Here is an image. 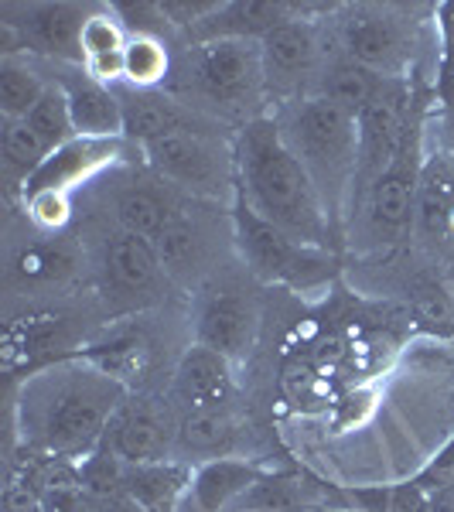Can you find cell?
I'll list each match as a JSON object with an SVG mask.
<instances>
[{
  "mask_svg": "<svg viewBox=\"0 0 454 512\" xmlns=\"http://www.w3.org/2000/svg\"><path fill=\"white\" fill-rule=\"evenodd\" d=\"M424 7L407 4H338L328 11L338 52L383 79H417L424 52Z\"/></svg>",
  "mask_w": 454,
  "mask_h": 512,
  "instance_id": "7",
  "label": "cell"
},
{
  "mask_svg": "<svg viewBox=\"0 0 454 512\" xmlns=\"http://www.w3.org/2000/svg\"><path fill=\"white\" fill-rule=\"evenodd\" d=\"M253 284L257 280L236 263L188 297L185 311L188 338L226 355L239 369L253 359L263 335V297Z\"/></svg>",
  "mask_w": 454,
  "mask_h": 512,
  "instance_id": "11",
  "label": "cell"
},
{
  "mask_svg": "<svg viewBox=\"0 0 454 512\" xmlns=\"http://www.w3.org/2000/svg\"><path fill=\"white\" fill-rule=\"evenodd\" d=\"M424 110H420V89L417 79H383L376 96L362 106L356 117L359 123V175L356 192H352V205L366 192L373 181L383 175L407 144V137L424 123ZM352 212V209H349Z\"/></svg>",
  "mask_w": 454,
  "mask_h": 512,
  "instance_id": "13",
  "label": "cell"
},
{
  "mask_svg": "<svg viewBox=\"0 0 454 512\" xmlns=\"http://www.w3.org/2000/svg\"><path fill=\"white\" fill-rule=\"evenodd\" d=\"M441 96H444V110H454V24L448 28V55H444V69L441 76Z\"/></svg>",
  "mask_w": 454,
  "mask_h": 512,
  "instance_id": "34",
  "label": "cell"
},
{
  "mask_svg": "<svg viewBox=\"0 0 454 512\" xmlns=\"http://www.w3.org/2000/svg\"><path fill=\"white\" fill-rule=\"evenodd\" d=\"M236 178V202L257 212L263 222L284 229L304 246L342 253V239L328 219L315 181L287 147L274 113L236 130Z\"/></svg>",
  "mask_w": 454,
  "mask_h": 512,
  "instance_id": "2",
  "label": "cell"
},
{
  "mask_svg": "<svg viewBox=\"0 0 454 512\" xmlns=\"http://www.w3.org/2000/svg\"><path fill=\"white\" fill-rule=\"evenodd\" d=\"M82 243L89 253V284L106 321L161 311L171 294H178L171 277L164 274L154 239L120 229L103 216L82 233Z\"/></svg>",
  "mask_w": 454,
  "mask_h": 512,
  "instance_id": "5",
  "label": "cell"
},
{
  "mask_svg": "<svg viewBox=\"0 0 454 512\" xmlns=\"http://www.w3.org/2000/svg\"><path fill=\"white\" fill-rule=\"evenodd\" d=\"M332 7H304L301 18L280 24L267 38H260L263 72H267L270 106H287L315 93V82L325 69L328 55L335 52L332 24H328ZM270 110V113H274Z\"/></svg>",
  "mask_w": 454,
  "mask_h": 512,
  "instance_id": "12",
  "label": "cell"
},
{
  "mask_svg": "<svg viewBox=\"0 0 454 512\" xmlns=\"http://www.w3.org/2000/svg\"><path fill=\"white\" fill-rule=\"evenodd\" d=\"M154 246L175 291L192 297L222 270L239 263L233 243V209L185 195Z\"/></svg>",
  "mask_w": 454,
  "mask_h": 512,
  "instance_id": "10",
  "label": "cell"
},
{
  "mask_svg": "<svg viewBox=\"0 0 454 512\" xmlns=\"http://www.w3.org/2000/svg\"><path fill=\"white\" fill-rule=\"evenodd\" d=\"M192 485V465L178 458L130 465L123 461V499H130L144 512H175Z\"/></svg>",
  "mask_w": 454,
  "mask_h": 512,
  "instance_id": "26",
  "label": "cell"
},
{
  "mask_svg": "<svg viewBox=\"0 0 454 512\" xmlns=\"http://www.w3.org/2000/svg\"><path fill=\"white\" fill-rule=\"evenodd\" d=\"M328 512H338V509H328ZM342 512H345V509H342Z\"/></svg>",
  "mask_w": 454,
  "mask_h": 512,
  "instance_id": "36",
  "label": "cell"
},
{
  "mask_svg": "<svg viewBox=\"0 0 454 512\" xmlns=\"http://www.w3.org/2000/svg\"><path fill=\"white\" fill-rule=\"evenodd\" d=\"M106 178H110V185H103L106 219L147 239H158L164 233V226L175 216L178 202L185 198L171 185H164L144 164V158L120 164Z\"/></svg>",
  "mask_w": 454,
  "mask_h": 512,
  "instance_id": "18",
  "label": "cell"
},
{
  "mask_svg": "<svg viewBox=\"0 0 454 512\" xmlns=\"http://www.w3.org/2000/svg\"><path fill=\"white\" fill-rule=\"evenodd\" d=\"M308 4H287V0H219V7L209 14L195 31H188L181 45L195 41H219V38H246L260 41L280 24L304 14Z\"/></svg>",
  "mask_w": 454,
  "mask_h": 512,
  "instance_id": "24",
  "label": "cell"
},
{
  "mask_svg": "<svg viewBox=\"0 0 454 512\" xmlns=\"http://www.w3.org/2000/svg\"><path fill=\"white\" fill-rule=\"evenodd\" d=\"M130 386L89 355H65L21 376L14 396V448L82 465L103 448Z\"/></svg>",
  "mask_w": 454,
  "mask_h": 512,
  "instance_id": "1",
  "label": "cell"
},
{
  "mask_svg": "<svg viewBox=\"0 0 454 512\" xmlns=\"http://www.w3.org/2000/svg\"><path fill=\"white\" fill-rule=\"evenodd\" d=\"M123 106V137L137 147H147L154 140L178 134V130H192L202 123H212L198 117L195 110H188L185 103H178L168 89H130V86H113ZM219 127V123H216Z\"/></svg>",
  "mask_w": 454,
  "mask_h": 512,
  "instance_id": "23",
  "label": "cell"
},
{
  "mask_svg": "<svg viewBox=\"0 0 454 512\" xmlns=\"http://www.w3.org/2000/svg\"><path fill=\"white\" fill-rule=\"evenodd\" d=\"M93 4H4L0 45L4 55H31L52 65H82L79 35Z\"/></svg>",
  "mask_w": 454,
  "mask_h": 512,
  "instance_id": "14",
  "label": "cell"
},
{
  "mask_svg": "<svg viewBox=\"0 0 454 512\" xmlns=\"http://www.w3.org/2000/svg\"><path fill=\"white\" fill-rule=\"evenodd\" d=\"M178 45L154 35H130L123 52V79L120 86L130 89H168L175 72Z\"/></svg>",
  "mask_w": 454,
  "mask_h": 512,
  "instance_id": "29",
  "label": "cell"
},
{
  "mask_svg": "<svg viewBox=\"0 0 454 512\" xmlns=\"http://www.w3.org/2000/svg\"><path fill=\"white\" fill-rule=\"evenodd\" d=\"M52 86L45 62L31 55H4L0 59V117L24 120Z\"/></svg>",
  "mask_w": 454,
  "mask_h": 512,
  "instance_id": "28",
  "label": "cell"
},
{
  "mask_svg": "<svg viewBox=\"0 0 454 512\" xmlns=\"http://www.w3.org/2000/svg\"><path fill=\"white\" fill-rule=\"evenodd\" d=\"M48 76L65 89L69 113L79 137L93 140H120L123 137V106L113 86L89 76L82 65H52L45 62Z\"/></svg>",
  "mask_w": 454,
  "mask_h": 512,
  "instance_id": "21",
  "label": "cell"
},
{
  "mask_svg": "<svg viewBox=\"0 0 454 512\" xmlns=\"http://www.w3.org/2000/svg\"><path fill=\"white\" fill-rule=\"evenodd\" d=\"M414 250L441 270H454V154L431 137L420 168Z\"/></svg>",
  "mask_w": 454,
  "mask_h": 512,
  "instance_id": "17",
  "label": "cell"
},
{
  "mask_svg": "<svg viewBox=\"0 0 454 512\" xmlns=\"http://www.w3.org/2000/svg\"><path fill=\"white\" fill-rule=\"evenodd\" d=\"M427 120L420 123L390 168L379 175L359 202L352 205L345 222V250L359 260H383L414 246V216H417V188L424 168Z\"/></svg>",
  "mask_w": 454,
  "mask_h": 512,
  "instance_id": "6",
  "label": "cell"
},
{
  "mask_svg": "<svg viewBox=\"0 0 454 512\" xmlns=\"http://www.w3.org/2000/svg\"><path fill=\"white\" fill-rule=\"evenodd\" d=\"M168 400L175 403L178 414L192 410L222 407V403L239 400V366L219 355L209 345L185 342L175 359V369L168 376Z\"/></svg>",
  "mask_w": 454,
  "mask_h": 512,
  "instance_id": "19",
  "label": "cell"
},
{
  "mask_svg": "<svg viewBox=\"0 0 454 512\" xmlns=\"http://www.w3.org/2000/svg\"><path fill=\"white\" fill-rule=\"evenodd\" d=\"M52 158L45 144L35 137V130L24 120H4L0 130V164H4V181H7V195L18 198L24 181Z\"/></svg>",
  "mask_w": 454,
  "mask_h": 512,
  "instance_id": "30",
  "label": "cell"
},
{
  "mask_svg": "<svg viewBox=\"0 0 454 512\" xmlns=\"http://www.w3.org/2000/svg\"><path fill=\"white\" fill-rule=\"evenodd\" d=\"M168 93L195 110L198 117L226 130L267 117L270 106L267 72H263L260 41L219 38L181 45L175 55Z\"/></svg>",
  "mask_w": 454,
  "mask_h": 512,
  "instance_id": "3",
  "label": "cell"
},
{
  "mask_svg": "<svg viewBox=\"0 0 454 512\" xmlns=\"http://www.w3.org/2000/svg\"><path fill=\"white\" fill-rule=\"evenodd\" d=\"M140 158L164 185L188 198L233 209L239 198L236 178V134L216 123L178 130L140 147Z\"/></svg>",
  "mask_w": 454,
  "mask_h": 512,
  "instance_id": "8",
  "label": "cell"
},
{
  "mask_svg": "<svg viewBox=\"0 0 454 512\" xmlns=\"http://www.w3.org/2000/svg\"><path fill=\"white\" fill-rule=\"evenodd\" d=\"M349 509L345 492H332L328 485L315 482L304 472L291 468H267L250 492L236 502L233 512H328Z\"/></svg>",
  "mask_w": 454,
  "mask_h": 512,
  "instance_id": "22",
  "label": "cell"
},
{
  "mask_svg": "<svg viewBox=\"0 0 454 512\" xmlns=\"http://www.w3.org/2000/svg\"><path fill=\"white\" fill-rule=\"evenodd\" d=\"M130 31L113 4H93L79 35L82 69L106 86H120L123 79V52H127Z\"/></svg>",
  "mask_w": 454,
  "mask_h": 512,
  "instance_id": "25",
  "label": "cell"
},
{
  "mask_svg": "<svg viewBox=\"0 0 454 512\" xmlns=\"http://www.w3.org/2000/svg\"><path fill=\"white\" fill-rule=\"evenodd\" d=\"M236 260L257 284L287 287L294 294H321L342 270V253L304 246L284 229L263 222L243 202L233 205Z\"/></svg>",
  "mask_w": 454,
  "mask_h": 512,
  "instance_id": "9",
  "label": "cell"
},
{
  "mask_svg": "<svg viewBox=\"0 0 454 512\" xmlns=\"http://www.w3.org/2000/svg\"><path fill=\"white\" fill-rule=\"evenodd\" d=\"M181 414L168 393H130L110 420V431L103 437V451L130 465L175 458Z\"/></svg>",
  "mask_w": 454,
  "mask_h": 512,
  "instance_id": "16",
  "label": "cell"
},
{
  "mask_svg": "<svg viewBox=\"0 0 454 512\" xmlns=\"http://www.w3.org/2000/svg\"><path fill=\"white\" fill-rule=\"evenodd\" d=\"M431 499H434V512H454V478L437 492H431Z\"/></svg>",
  "mask_w": 454,
  "mask_h": 512,
  "instance_id": "35",
  "label": "cell"
},
{
  "mask_svg": "<svg viewBox=\"0 0 454 512\" xmlns=\"http://www.w3.org/2000/svg\"><path fill=\"white\" fill-rule=\"evenodd\" d=\"M253 437L257 431L250 424V414L239 407V400L209 410H192L178 420L175 458L185 465H202V461L216 458H250L246 448Z\"/></svg>",
  "mask_w": 454,
  "mask_h": 512,
  "instance_id": "20",
  "label": "cell"
},
{
  "mask_svg": "<svg viewBox=\"0 0 454 512\" xmlns=\"http://www.w3.org/2000/svg\"><path fill=\"white\" fill-rule=\"evenodd\" d=\"M379 86H383V76H376V72L366 69V65L352 62L349 55H342L335 45V52L328 55V62H325V69H321V76L315 82V93L311 96L328 99V103L342 106L345 113L359 117L362 106L376 96Z\"/></svg>",
  "mask_w": 454,
  "mask_h": 512,
  "instance_id": "27",
  "label": "cell"
},
{
  "mask_svg": "<svg viewBox=\"0 0 454 512\" xmlns=\"http://www.w3.org/2000/svg\"><path fill=\"white\" fill-rule=\"evenodd\" d=\"M274 120L284 134L294 158L315 181L321 202L328 209L338 239L345 250V222H349L352 192L359 175V123L342 106L308 96L297 103L277 106Z\"/></svg>",
  "mask_w": 454,
  "mask_h": 512,
  "instance_id": "4",
  "label": "cell"
},
{
  "mask_svg": "<svg viewBox=\"0 0 454 512\" xmlns=\"http://www.w3.org/2000/svg\"><path fill=\"white\" fill-rule=\"evenodd\" d=\"M48 79H52V76H48ZM24 123L35 130V137L52 154L59 151V147L69 144V140L79 137L76 134V123H72V113H69V99H65V89L55 79H52V86L45 89V96L38 99L35 110L24 117Z\"/></svg>",
  "mask_w": 454,
  "mask_h": 512,
  "instance_id": "31",
  "label": "cell"
},
{
  "mask_svg": "<svg viewBox=\"0 0 454 512\" xmlns=\"http://www.w3.org/2000/svg\"><path fill=\"white\" fill-rule=\"evenodd\" d=\"M76 280H89L86 243H76L69 233H38L31 229V243H11L7 250V287L24 294L59 297Z\"/></svg>",
  "mask_w": 454,
  "mask_h": 512,
  "instance_id": "15",
  "label": "cell"
},
{
  "mask_svg": "<svg viewBox=\"0 0 454 512\" xmlns=\"http://www.w3.org/2000/svg\"><path fill=\"white\" fill-rule=\"evenodd\" d=\"M21 212L31 229L38 233H65L76 219V195L55 192V188H38V192H24Z\"/></svg>",
  "mask_w": 454,
  "mask_h": 512,
  "instance_id": "32",
  "label": "cell"
},
{
  "mask_svg": "<svg viewBox=\"0 0 454 512\" xmlns=\"http://www.w3.org/2000/svg\"><path fill=\"white\" fill-rule=\"evenodd\" d=\"M427 137L454 154V110H441L434 120H427Z\"/></svg>",
  "mask_w": 454,
  "mask_h": 512,
  "instance_id": "33",
  "label": "cell"
}]
</instances>
